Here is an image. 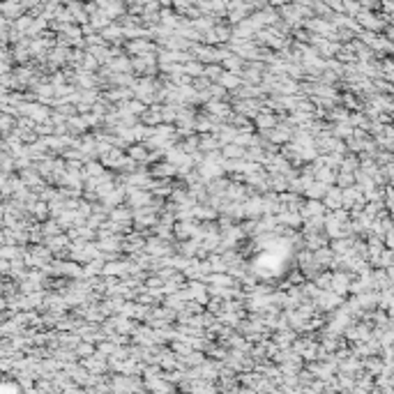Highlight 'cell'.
Segmentation results:
<instances>
[{
	"label": "cell",
	"mask_w": 394,
	"mask_h": 394,
	"mask_svg": "<svg viewBox=\"0 0 394 394\" xmlns=\"http://www.w3.org/2000/svg\"><path fill=\"white\" fill-rule=\"evenodd\" d=\"M173 0H157V5H171Z\"/></svg>",
	"instance_id": "cell-1"
},
{
	"label": "cell",
	"mask_w": 394,
	"mask_h": 394,
	"mask_svg": "<svg viewBox=\"0 0 394 394\" xmlns=\"http://www.w3.org/2000/svg\"><path fill=\"white\" fill-rule=\"evenodd\" d=\"M127 3H136V0H127Z\"/></svg>",
	"instance_id": "cell-2"
}]
</instances>
